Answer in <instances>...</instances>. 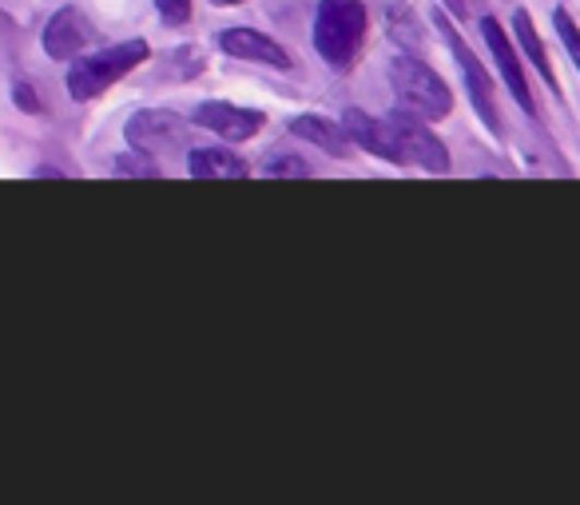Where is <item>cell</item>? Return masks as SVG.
Returning <instances> with one entry per match:
<instances>
[{
    "label": "cell",
    "mask_w": 580,
    "mask_h": 505,
    "mask_svg": "<svg viewBox=\"0 0 580 505\" xmlns=\"http://www.w3.org/2000/svg\"><path fill=\"white\" fill-rule=\"evenodd\" d=\"M155 12L164 24H187L191 21V0H155Z\"/></svg>",
    "instance_id": "cell-19"
},
{
    "label": "cell",
    "mask_w": 580,
    "mask_h": 505,
    "mask_svg": "<svg viewBox=\"0 0 580 505\" xmlns=\"http://www.w3.org/2000/svg\"><path fill=\"white\" fill-rule=\"evenodd\" d=\"M220 48L227 56H235V60H259L267 68H279V72L295 68V56L286 52L279 40L259 33V28H227V33H220Z\"/></svg>",
    "instance_id": "cell-7"
},
{
    "label": "cell",
    "mask_w": 580,
    "mask_h": 505,
    "mask_svg": "<svg viewBox=\"0 0 580 505\" xmlns=\"http://www.w3.org/2000/svg\"><path fill=\"white\" fill-rule=\"evenodd\" d=\"M386 128L394 136L398 167H422L429 176H446L449 167H453L449 164L446 143L429 132L417 111L405 108V111H394V116H386Z\"/></svg>",
    "instance_id": "cell-4"
},
{
    "label": "cell",
    "mask_w": 580,
    "mask_h": 505,
    "mask_svg": "<svg viewBox=\"0 0 580 505\" xmlns=\"http://www.w3.org/2000/svg\"><path fill=\"white\" fill-rule=\"evenodd\" d=\"M449 4V12H453V16H461V12H465V0H446Z\"/></svg>",
    "instance_id": "cell-21"
},
{
    "label": "cell",
    "mask_w": 580,
    "mask_h": 505,
    "mask_svg": "<svg viewBox=\"0 0 580 505\" xmlns=\"http://www.w3.org/2000/svg\"><path fill=\"white\" fill-rule=\"evenodd\" d=\"M438 28H441V36H446L449 52L458 56V68H461V77H465V89H470V96H473V108H477V116L485 120V128H489V132H497V128H501V120H497V108H493V80H489V72H485L482 60L473 56V48L461 40L458 28H449L446 12H438Z\"/></svg>",
    "instance_id": "cell-6"
},
{
    "label": "cell",
    "mask_w": 580,
    "mask_h": 505,
    "mask_svg": "<svg viewBox=\"0 0 580 505\" xmlns=\"http://www.w3.org/2000/svg\"><path fill=\"white\" fill-rule=\"evenodd\" d=\"M291 132L303 136V140L315 143V148H322V152L334 155V160H342V155L351 152L346 128H339V124L327 120V116H298V120H291Z\"/></svg>",
    "instance_id": "cell-12"
},
{
    "label": "cell",
    "mask_w": 580,
    "mask_h": 505,
    "mask_svg": "<svg viewBox=\"0 0 580 505\" xmlns=\"http://www.w3.org/2000/svg\"><path fill=\"white\" fill-rule=\"evenodd\" d=\"M187 176L191 179H242L247 164L239 155L223 152V148H196L187 155Z\"/></svg>",
    "instance_id": "cell-13"
},
{
    "label": "cell",
    "mask_w": 580,
    "mask_h": 505,
    "mask_svg": "<svg viewBox=\"0 0 580 505\" xmlns=\"http://www.w3.org/2000/svg\"><path fill=\"white\" fill-rule=\"evenodd\" d=\"M553 24H557V33H560V45H565V52L577 60V68H580V28L572 24V16L565 9H557L553 12Z\"/></svg>",
    "instance_id": "cell-17"
},
{
    "label": "cell",
    "mask_w": 580,
    "mask_h": 505,
    "mask_svg": "<svg viewBox=\"0 0 580 505\" xmlns=\"http://www.w3.org/2000/svg\"><path fill=\"white\" fill-rule=\"evenodd\" d=\"M92 40V24L84 21L80 9H60L45 28V52L52 60H72L84 52V45Z\"/></svg>",
    "instance_id": "cell-10"
},
{
    "label": "cell",
    "mask_w": 580,
    "mask_h": 505,
    "mask_svg": "<svg viewBox=\"0 0 580 505\" xmlns=\"http://www.w3.org/2000/svg\"><path fill=\"white\" fill-rule=\"evenodd\" d=\"M482 33H485V45H489L493 60H497V68H501L505 84H509V92H513V99L521 104V111H529V116H536V104H533V92H529L525 84V68H521V60H517L513 45H509V36H505V28L493 16H485L482 21Z\"/></svg>",
    "instance_id": "cell-9"
},
{
    "label": "cell",
    "mask_w": 580,
    "mask_h": 505,
    "mask_svg": "<svg viewBox=\"0 0 580 505\" xmlns=\"http://www.w3.org/2000/svg\"><path fill=\"white\" fill-rule=\"evenodd\" d=\"M513 28H517V40H521V48H525L529 60H533V68L541 72V77H545V84L553 92H560L557 77H553V68H548V52H545V45H541V36H536V28H533V21H529L525 9L513 12Z\"/></svg>",
    "instance_id": "cell-14"
},
{
    "label": "cell",
    "mask_w": 580,
    "mask_h": 505,
    "mask_svg": "<svg viewBox=\"0 0 580 505\" xmlns=\"http://www.w3.org/2000/svg\"><path fill=\"white\" fill-rule=\"evenodd\" d=\"M342 128H346V136H351L358 148H366V152L378 155V160H390V164H398L394 136H390L386 120H374V116H366V111L351 108L346 116H342Z\"/></svg>",
    "instance_id": "cell-11"
},
{
    "label": "cell",
    "mask_w": 580,
    "mask_h": 505,
    "mask_svg": "<svg viewBox=\"0 0 580 505\" xmlns=\"http://www.w3.org/2000/svg\"><path fill=\"white\" fill-rule=\"evenodd\" d=\"M390 84H394V96L410 111H417L422 120H446L449 111H453V96H449L446 80L426 60H417V56H394Z\"/></svg>",
    "instance_id": "cell-3"
},
{
    "label": "cell",
    "mask_w": 580,
    "mask_h": 505,
    "mask_svg": "<svg viewBox=\"0 0 580 505\" xmlns=\"http://www.w3.org/2000/svg\"><path fill=\"white\" fill-rule=\"evenodd\" d=\"M362 36H366V9L362 0H318L315 12V48L330 68L354 64L362 52Z\"/></svg>",
    "instance_id": "cell-1"
},
{
    "label": "cell",
    "mask_w": 580,
    "mask_h": 505,
    "mask_svg": "<svg viewBox=\"0 0 580 505\" xmlns=\"http://www.w3.org/2000/svg\"><path fill=\"white\" fill-rule=\"evenodd\" d=\"M211 4H227L230 9V4H242V0H211Z\"/></svg>",
    "instance_id": "cell-22"
},
{
    "label": "cell",
    "mask_w": 580,
    "mask_h": 505,
    "mask_svg": "<svg viewBox=\"0 0 580 505\" xmlns=\"http://www.w3.org/2000/svg\"><path fill=\"white\" fill-rule=\"evenodd\" d=\"M116 176H147V179H155V176H159V167H152L147 152H143V155H123V160H116Z\"/></svg>",
    "instance_id": "cell-18"
},
{
    "label": "cell",
    "mask_w": 580,
    "mask_h": 505,
    "mask_svg": "<svg viewBox=\"0 0 580 505\" xmlns=\"http://www.w3.org/2000/svg\"><path fill=\"white\" fill-rule=\"evenodd\" d=\"M263 172L267 176H310V164L295 152H267Z\"/></svg>",
    "instance_id": "cell-15"
},
{
    "label": "cell",
    "mask_w": 580,
    "mask_h": 505,
    "mask_svg": "<svg viewBox=\"0 0 580 505\" xmlns=\"http://www.w3.org/2000/svg\"><path fill=\"white\" fill-rule=\"evenodd\" d=\"M147 60V45L143 40H123V45L99 48V52L84 56L68 68V92L72 99H92L99 92H108L116 80H123L132 68H140Z\"/></svg>",
    "instance_id": "cell-2"
},
{
    "label": "cell",
    "mask_w": 580,
    "mask_h": 505,
    "mask_svg": "<svg viewBox=\"0 0 580 505\" xmlns=\"http://www.w3.org/2000/svg\"><path fill=\"white\" fill-rule=\"evenodd\" d=\"M390 28H394V40L417 48V36H422V28H417V21L410 16L405 0H394V4H390Z\"/></svg>",
    "instance_id": "cell-16"
},
{
    "label": "cell",
    "mask_w": 580,
    "mask_h": 505,
    "mask_svg": "<svg viewBox=\"0 0 580 505\" xmlns=\"http://www.w3.org/2000/svg\"><path fill=\"white\" fill-rule=\"evenodd\" d=\"M196 124L203 132H215L230 143L251 140L259 128H263V111L251 108H235V104H223V99H211V104H199L196 108Z\"/></svg>",
    "instance_id": "cell-8"
},
{
    "label": "cell",
    "mask_w": 580,
    "mask_h": 505,
    "mask_svg": "<svg viewBox=\"0 0 580 505\" xmlns=\"http://www.w3.org/2000/svg\"><path fill=\"white\" fill-rule=\"evenodd\" d=\"M16 104H21L24 111H40V96H33V89H24V84H16Z\"/></svg>",
    "instance_id": "cell-20"
},
{
    "label": "cell",
    "mask_w": 580,
    "mask_h": 505,
    "mask_svg": "<svg viewBox=\"0 0 580 505\" xmlns=\"http://www.w3.org/2000/svg\"><path fill=\"white\" fill-rule=\"evenodd\" d=\"M191 140V124L176 111H135L128 120V143L147 155H171Z\"/></svg>",
    "instance_id": "cell-5"
}]
</instances>
